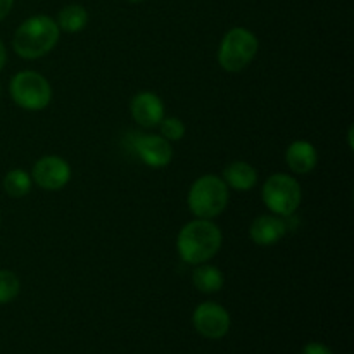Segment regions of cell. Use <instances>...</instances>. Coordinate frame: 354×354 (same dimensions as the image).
<instances>
[{
	"label": "cell",
	"instance_id": "obj_1",
	"mask_svg": "<svg viewBox=\"0 0 354 354\" xmlns=\"http://www.w3.org/2000/svg\"><path fill=\"white\" fill-rule=\"evenodd\" d=\"M223 244V235L220 227L213 220H197L183 225L176 237L178 254L187 265H203L213 259L220 252Z\"/></svg>",
	"mask_w": 354,
	"mask_h": 354
},
{
	"label": "cell",
	"instance_id": "obj_2",
	"mask_svg": "<svg viewBox=\"0 0 354 354\" xmlns=\"http://www.w3.org/2000/svg\"><path fill=\"white\" fill-rule=\"evenodd\" d=\"M61 30L50 16L38 14L19 24L12 38V48L21 59L35 61L47 55L57 45Z\"/></svg>",
	"mask_w": 354,
	"mask_h": 354
},
{
	"label": "cell",
	"instance_id": "obj_3",
	"mask_svg": "<svg viewBox=\"0 0 354 354\" xmlns=\"http://www.w3.org/2000/svg\"><path fill=\"white\" fill-rule=\"evenodd\" d=\"M190 213L196 218L213 220L220 216L228 204V187L221 176L204 175L192 183L187 196Z\"/></svg>",
	"mask_w": 354,
	"mask_h": 354
},
{
	"label": "cell",
	"instance_id": "obj_4",
	"mask_svg": "<svg viewBox=\"0 0 354 354\" xmlns=\"http://www.w3.org/2000/svg\"><path fill=\"white\" fill-rule=\"evenodd\" d=\"M259 50L258 37L248 28H232L221 38L218 62L227 73H241L254 61Z\"/></svg>",
	"mask_w": 354,
	"mask_h": 354
},
{
	"label": "cell",
	"instance_id": "obj_5",
	"mask_svg": "<svg viewBox=\"0 0 354 354\" xmlns=\"http://www.w3.org/2000/svg\"><path fill=\"white\" fill-rule=\"evenodd\" d=\"M263 203L270 213L282 218H290L303 201L299 182L287 173H275L263 183Z\"/></svg>",
	"mask_w": 354,
	"mask_h": 354
},
{
	"label": "cell",
	"instance_id": "obj_6",
	"mask_svg": "<svg viewBox=\"0 0 354 354\" xmlns=\"http://www.w3.org/2000/svg\"><path fill=\"white\" fill-rule=\"evenodd\" d=\"M9 93L16 106L24 111H44L52 100V86L48 80L31 69L12 76Z\"/></svg>",
	"mask_w": 354,
	"mask_h": 354
},
{
	"label": "cell",
	"instance_id": "obj_7",
	"mask_svg": "<svg viewBox=\"0 0 354 354\" xmlns=\"http://www.w3.org/2000/svg\"><path fill=\"white\" fill-rule=\"evenodd\" d=\"M130 144L128 147L133 151V154L144 162L145 166L154 169L166 168L173 159V147L171 142L166 140L161 135L151 133H130L128 137Z\"/></svg>",
	"mask_w": 354,
	"mask_h": 354
},
{
	"label": "cell",
	"instance_id": "obj_8",
	"mask_svg": "<svg viewBox=\"0 0 354 354\" xmlns=\"http://www.w3.org/2000/svg\"><path fill=\"white\" fill-rule=\"evenodd\" d=\"M192 324L197 334L203 335L204 339L218 341L228 334L232 320L230 313L221 304L207 301V303H201L194 310Z\"/></svg>",
	"mask_w": 354,
	"mask_h": 354
},
{
	"label": "cell",
	"instance_id": "obj_9",
	"mask_svg": "<svg viewBox=\"0 0 354 354\" xmlns=\"http://www.w3.org/2000/svg\"><path fill=\"white\" fill-rule=\"evenodd\" d=\"M31 178L40 189L55 190L64 189L71 180V166L61 156H44L35 162L31 169Z\"/></svg>",
	"mask_w": 354,
	"mask_h": 354
},
{
	"label": "cell",
	"instance_id": "obj_10",
	"mask_svg": "<svg viewBox=\"0 0 354 354\" xmlns=\"http://www.w3.org/2000/svg\"><path fill=\"white\" fill-rule=\"evenodd\" d=\"M130 114L142 128H154L165 118V102L154 92H138L130 102Z\"/></svg>",
	"mask_w": 354,
	"mask_h": 354
},
{
	"label": "cell",
	"instance_id": "obj_11",
	"mask_svg": "<svg viewBox=\"0 0 354 354\" xmlns=\"http://www.w3.org/2000/svg\"><path fill=\"white\" fill-rule=\"evenodd\" d=\"M287 223L282 216L277 214H263V216L256 218L252 221L251 228H249V237L256 245L261 248H270L275 245L277 242L282 241L287 234Z\"/></svg>",
	"mask_w": 354,
	"mask_h": 354
},
{
	"label": "cell",
	"instance_id": "obj_12",
	"mask_svg": "<svg viewBox=\"0 0 354 354\" xmlns=\"http://www.w3.org/2000/svg\"><path fill=\"white\" fill-rule=\"evenodd\" d=\"M286 162L296 175H308L317 168V147L308 140H294L286 149Z\"/></svg>",
	"mask_w": 354,
	"mask_h": 354
},
{
	"label": "cell",
	"instance_id": "obj_13",
	"mask_svg": "<svg viewBox=\"0 0 354 354\" xmlns=\"http://www.w3.org/2000/svg\"><path fill=\"white\" fill-rule=\"evenodd\" d=\"M223 182L228 189L237 192H249L258 183V169L245 161H234L223 169Z\"/></svg>",
	"mask_w": 354,
	"mask_h": 354
},
{
	"label": "cell",
	"instance_id": "obj_14",
	"mask_svg": "<svg viewBox=\"0 0 354 354\" xmlns=\"http://www.w3.org/2000/svg\"><path fill=\"white\" fill-rule=\"evenodd\" d=\"M192 283L203 294L220 292L225 286L223 272L218 266L207 265V263L197 265L192 272Z\"/></svg>",
	"mask_w": 354,
	"mask_h": 354
},
{
	"label": "cell",
	"instance_id": "obj_15",
	"mask_svg": "<svg viewBox=\"0 0 354 354\" xmlns=\"http://www.w3.org/2000/svg\"><path fill=\"white\" fill-rule=\"evenodd\" d=\"M57 26L61 31L66 33H78V31L85 30L88 24V10L80 3H69V6L62 7L59 10L57 16Z\"/></svg>",
	"mask_w": 354,
	"mask_h": 354
},
{
	"label": "cell",
	"instance_id": "obj_16",
	"mask_svg": "<svg viewBox=\"0 0 354 354\" xmlns=\"http://www.w3.org/2000/svg\"><path fill=\"white\" fill-rule=\"evenodd\" d=\"M31 187H33V178L28 171L24 169H10L6 176H3V190H6L7 196L10 197H24L30 194Z\"/></svg>",
	"mask_w": 354,
	"mask_h": 354
},
{
	"label": "cell",
	"instance_id": "obj_17",
	"mask_svg": "<svg viewBox=\"0 0 354 354\" xmlns=\"http://www.w3.org/2000/svg\"><path fill=\"white\" fill-rule=\"evenodd\" d=\"M21 282L10 270H0V304L12 303L19 296Z\"/></svg>",
	"mask_w": 354,
	"mask_h": 354
},
{
	"label": "cell",
	"instance_id": "obj_18",
	"mask_svg": "<svg viewBox=\"0 0 354 354\" xmlns=\"http://www.w3.org/2000/svg\"><path fill=\"white\" fill-rule=\"evenodd\" d=\"M161 127V137H165L168 142H178L182 140L183 135H185L187 127L180 118L169 116V118H162L161 123L158 124Z\"/></svg>",
	"mask_w": 354,
	"mask_h": 354
},
{
	"label": "cell",
	"instance_id": "obj_19",
	"mask_svg": "<svg viewBox=\"0 0 354 354\" xmlns=\"http://www.w3.org/2000/svg\"><path fill=\"white\" fill-rule=\"evenodd\" d=\"M301 354H334L328 346L322 344V342H310L303 348V353Z\"/></svg>",
	"mask_w": 354,
	"mask_h": 354
},
{
	"label": "cell",
	"instance_id": "obj_20",
	"mask_svg": "<svg viewBox=\"0 0 354 354\" xmlns=\"http://www.w3.org/2000/svg\"><path fill=\"white\" fill-rule=\"evenodd\" d=\"M14 6V0H0V21L9 16L10 9Z\"/></svg>",
	"mask_w": 354,
	"mask_h": 354
},
{
	"label": "cell",
	"instance_id": "obj_21",
	"mask_svg": "<svg viewBox=\"0 0 354 354\" xmlns=\"http://www.w3.org/2000/svg\"><path fill=\"white\" fill-rule=\"evenodd\" d=\"M6 62H7V50H6V45H3V41L0 40V71L3 69Z\"/></svg>",
	"mask_w": 354,
	"mask_h": 354
},
{
	"label": "cell",
	"instance_id": "obj_22",
	"mask_svg": "<svg viewBox=\"0 0 354 354\" xmlns=\"http://www.w3.org/2000/svg\"><path fill=\"white\" fill-rule=\"evenodd\" d=\"M353 131H354V128L349 127V130H348V138H349V147H351V149H353Z\"/></svg>",
	"mask_w": 354,
	"mask_h": 354
},
{
	"label": "cell",
	"instance_id": "obj_23",
	"mask_svg": "<svg viewBox=\"0 0 354 354\" xmlns=\"http://www.w3.org/2000/svg\"><path fill=\"white\" fill-rule=\"evenodd\" d=\"M128 2H131V3H140V2H144V0H128Z\"/></svg>",
	"mask_w": 354,
	"mask_h": 354
},
{
	"label": "cell",
	"instance_id": "obj_24",
	"mask_svg": "<svg viewBox=\"0 0 354 354\" xmlns=\"http://www.w3.org/2000/svg\"><path fill=\"white\" fill-rule=\"evenodd\" d=\"M0 95H2V85H0Z\"/></svg>",
	"mask_w": 354,
	"mask_h": 354
},
{
	"label": "cell",
	"instance_id": "obj_25",
	"mask_svg": "<svg viewBox=\"0 0 354 354\" xmlns=\"http://www.w3.org/2000/svg\"><path fill=\"white\" fill-rule=\"evenodd\" d=\"M0 221H2V216H0Z\"/></svg>",
	"mask_w": 354,
	"mask_h": 354
}]
</instances>
